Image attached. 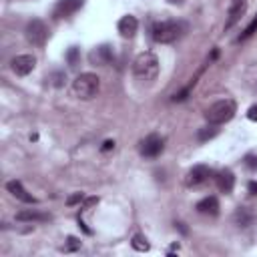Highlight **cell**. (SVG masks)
<instances>
[{"instance_id": "44dd1931", "label": "cell", "mask_w": 257, "mask_h": 257, "mask_svg": "<svg viewBox=\"0 0 257 257\" xmlns=\"http://www.w3.org/2000/svg\"><path fill=\"white\" fill-rule=\"evenodd\" d=\"M255 32H257V14H255V18L247 24V28L241 32V35H239V43H243V41H247V39H251L253 35H255Z\"/></svg>"}, {"instance_id": "f546056e", "label": "cell", "mask_w": 257, "mask_h": 257, "mask_svg": "<svg viewBox=\"0 0 257 257\" xmlns=\"http://www.w3.org/2000/svg\"><path fill=\"white\" fill-rule=\"evenodd\" d=\"M79 227H81V229H83V231H85V233H86V235H90V233H92V231H90V229H88V227H86V225H85V221H83V219H81V217H79Z\"/></svg>"}, {"instance_id": "7c38bea8", "label": "cell", "mask_w": 257, "mask_h": 257, "mask_svg": "<svg viewBox=\"0 0 257 257\" xmlns=\"http://www.w3.org/2000/svg\"><path fill=\"white\" fill-rule=\"evenodd\" d=\"M6 189H8V193L12 197H16L18 201H22V203H30V205H35L37 203V199L30 195V193L22 187V183L20 181H8L6 183Z\"/></svg>"}, {"instance_id": "603a6c76", "label": "cell", "mask_w": 257, "mask_h": 257, "mask_svg": "<svg viewBox=\"0 0 257 257\" xmlns=\"http://www.w3.org/2000/svg\"><path fill=\"white\" fill-rule=\"evenodd\" d=\"M79 249H81V241L77 237H73V235L67 239V243H64V247H62L64 253H73V251H79Z\"/></svg>"}, {"instance_id": "d4e9b609", "label": "cell", "mask_w": 257, "mask_h": 257, "mask_svg": "<svg viewBox=\"0 0 257 257\" xmlns=\"http://www.w3.org/2000/svg\"><path fill=\"white\" fill-rule=\"evenodd\" d=\"M243 163H245V167L249 171H257V155H247L243 159Z\"/></svg>"}, {"instance_id": "1f68e13d", "label": "cell", "mask_w": 257, "mask_h": 257, "mask_svg": "<svg viewBox=\"0 0 257 257\" xmlns=\"http://www.w3.org/2000/svg\"><path fill=\"white\" fill-rule=\"evenodd\" d=\"M217 56H219V50H217V48H213V52H211V56H209V62H211V60H215Z\"/></svg>"}, {"instance_id": "5bb4252c", "label": "cell", "mask_w": 257, "mask_h": 257, "mask_svg": "<svg viewBox=\"0 0 257 257\" xmlns=\"http://www.w3.org/2000/svg\"><path fill=\"white\" fill-rule=\"evenodd\" d=\"M217 187H219L221 193H225V195H229V193L233 191V187H235V175H233L231 169L219 171V175H217Z\"/></svg>"}, {"instance_id": "277c9868", "label": "cell", "mask_w": 257, "mask_h": 257, "mask_svg": "<svg viewBox=\"0 0 257 257\" xmlns=\"http://www.w3.org/2000/svg\"><path fill=\"white\" fill-rule=\"evenodd\" d=\"M99 86H101V79L96 77L94 73H83L79 75L75 81H73V88H75V94L83 101H88L92 96L99 92Z\"/></svg>"}, {"instance_id": "d6a6232c", "label": "cell", "mask_w": 257, "mask_h": 257, "mask_svg": "<svg viewBox=\"0 0 257 257\" xmlns=\"http://www.w3.org/2000/svg\"><path fill=\"white\" fill-rule=\"evenodd\" d=\"M167 2H169V4H183L185 0H167Z\"/></svg>"}, {"instance_id": "ac0fdd59", "label": "cell", "mask_w": 257, "mask_h": 257, "mask_svg": "<svg viewBox=\"0 0 257 257\" xmlns=\"http://www.w3.org/2000/svg\"><path fill=\"white\" fill-rule=\"evenodd\" d=\"M131 245H133V249H135V251H139V253H145V251H149V249H151V245H149V241H147V237H145L143 233H135V235H133Z\"/></svg>"}, {"instance_id": "4fadbf2b", "label": "cell", "mask_w": 257, "mask_h": 257, "mask_svg": "<svg viewBox=\"0 0 257 257\" xmlns=\"http://www.w3.org/2000/svg\"><path fill=\"white\" fill-rule=\"evenodd\" d=\"M137 30H139V20H137L135 16L127 14V16H123V18L119 20V32H121V37L131 39V37H135Z\"/></svg>"}, {"instance_id": "8992f818", "label": "cell", "mask_w": 257, "mask_h": 257, "mask_svg": "<svg viewBox=\"0 0 257 257\" xmlns=\"http://www.w3.org/2000/svg\"><path fill=\"white\" fill-rule=\"evenodd\" d=\"M163 149H165V139L157 133H153V135H149L141 141V155L147 157V159L159 157L161 153H163Z\"/></svg>"}, {"instance_id": "5b68a950", "label": "cell", "mask_w": 257, "mask_h": 257, "mask_svg": "<svg viewBox=\"0 0 257 257\" xmlns=\"http://www.w3.org/2000/svg\"><path fill=\"white\" fill-rule=\"evenodd\" d=\"M26 41L32 44V46H44L46 41H48V26L41 20V18H32L28 24H26Z\"/></svg>"}, {"instance_id": "4dcf8cb0", "label": "cell", "mask_w": 257, "mask_h": 257, "mask_svg": "<svg viewBox=\"0 0 257 257\" xmlns=\"http://www.w3.org/2000/svg\"><path fill=\"white\" fill-rule=\"evenodd\" d=\"M175 227H177V229H179L183 235H187V233H189V229L185 227V223H175Z\"/></svg>"}, {"instance_id": "f1b7e54d", "label": "cell", "mask_w": 257, "mask_h": 257, "mask_svg": "<svg viewBox=\"0 0 257 257\" xmlns=\"http://www.w3.org/2000/svg\"><path fill=\"white\" fill-rule=\"evenodd\" d=\"M247 189H249V193H251V195H257V181H249Z\"/></svg>"}, {"instance_id": "8fae6325", "label": "cell", "mask_w": 257, "mask_h": 257, "mask_svg": "<svg viewBox=\"0 0 257 257\" xmlns=\"http://www.w3.org/2000/svg\"><path fill=\"white\" fill-rule=\"evenodd\" d=\"M211 175V169L207 165H195L189 173H187V185L189 187H197L201 183H205Z\"/></svg>"}, {"instance_id": "d6986e66", "label": "cell", "mask_w": 257, "mask_h": 257, "mask_svg": "<svg viewBox=\"0 0 257 257\" xmlns=\"http://www.w3.org/2000/svg\"><path fill=\"white\" fill-rule=\"evenodd\" d=\"M48 81H50V85H52V86L60 88V86L67 85V73H64V71H54V73L48 77Z\"/></svg>"}, {"instance_id": "7a4b0ae2", "label": "cell", "mask_w": 257, "mask_h": 257, "mask_svg": "<svg viewBox=\"0 0 257 257\" xmlns=\"http://www.w3.org/2000/svg\"><path fill=\"white\" fill-rule=\"evenodd\" d=\"M133 75L141 83H151L159 75V58L153 52H141L133 62Z\"/></svg>"}, {"instance_id": "9c48e42d", "label": "cell", "mask_w": 257, "mask_h": 257, "mask_svg": "<svg viewBox=\"0 0 257 257\" xmlns=\"http://www.w3.org/2000/svg\"><path fill=\"white\" fill-rule=\"evenodd\" d=\"M245 10H247V0H233L231 6H229V12H227V22H225V30L233 28V26L241 20V16L245 14Z\"/></svg>"}, {"instance_id": "6da1fadb", "label": "cell", "mask_w": 257, "mask_h": 257, "mask_svg": "<svg viewBox=\"0 0 257 257\" xmlns=\"http://www.w3.org/2000/svg\"><path fill=\"white\" fill-rule=\"evenodd\" d=\"M185 30H187V24L181 22V20H163V22L153 24L151 37H153L155 43L169 44V43H175Z\"/></svg>"}, {"instance_id": "30bf717a", "label": "cell", "mask_w": 257, "mask_h": 257, "mask_svg": "<svg viewBox=\"0 0 257 257\" xmlns=\"http://www.w3.org/2000/svg\"><path fill=\"white\" fill-rule=\"evenodd\" d=\"M83 4H85V0H58L54 6V18H67V16L75 14Z\"/></svg>"}, {"instance_id": "7402d4cb", "label": "cell", "mask_w": 257, "mask_h": 257, "mask_svg": "<svg viewBox=\"0 0 257 257\" xmlns=\"http://www.w3.org/2000/svg\"><path fill=\"white\" fill-rule=\"evenodd\" d=\"M79 58H81V48H79V46H71V48L67 50V62L71 64V67H77Z\"/></svg>"}, {"instance_id": "83f0119b", "label": "cell", "mask_w": 257, "mask_h": 257, "mask_svg": "<svg viewBox=\"0 0 257 257\" xmlns=\"http://www.w3.org/2000/svg\"><path fill=\"white\" fill-rule=\"evenodd\" d=\"M111 149H115V141H111V139H109V141H105V143H103L101 151H103V153H107V151H111Z\"/></svg>"}, {"instance_id": "52a82bcc", "label": "cell", "mask_w": 257, "mask_h": 257, "mask_svg": "<svg viewBox=\"0 0 257 257\" xmlns=\"http://www.w3.org/2000/svg\"><path fill=\"white\" fill-rule=\"evenodd\" d=\"M10 67H12L14 75L26 77V75H30L32 71H35V67H37V58L32 56V54H18V56L12 58Z\"/></svg>"}, {"instance_id": "3957f363", "label": "cell", "mask_w": 257, "mask_h": 257, "mask_svg": "<svg viewBox=\"0 0 257 257\" xmlns=\"http://www.w3.org/2000/svg\"><path fill=\"white\" fill-rule=\"evenodd\" d=\"M235 113H237V105L233 99H221L205 111V119L209 125H223V123L231 121L235 117Z\"/></svg>"}, {"instance_id": "cb8c5ba5", "label": "cell", "mask_w": 257, "mask_h": 257, "mask_svg": "<svg viewBox=\"0 0 257 257\" xmlns=\"http://www.w3.org/2000/svg\"><path fill=\"white\" fill-rule=\"evenodd\" d=\"M85 197H86V195H85L83 191H77V193H73V195H69V197H67V205H69V207H75V205L83 203V201H85Z\"/></svg>"}, {"instance_id": "4316f807", "label": "cell", "mask_w": 257, "mask_h": 257, "mask_svg": "<svg viewBox=\"0 0 257 257\" xmlns=\"http://www.w3.org/2000/svg\"><path fill=\"white\" fill-rule=\"evenodd\" d=\"M96 203H99V197H85V209H90L92 205H96Z\"/></svg>"}, {"instance_id": "ba28073f", "label": "cell", "mask_w": 257, "mask_h": 257, "mask_svg": "<svg viewBox=\"0 0 257 257\" xmlns=\"http://www.w3.org/2000/svg\"><path fill=\"white\" fill-rule=\"evenodd\" d=\"M115 58V52H113V46L111 44H101L90 50L88 54V60L90 64H96V67H107V64H111Z\"/></svg>"}, {"instance_id": "484cf974", "label": "cell", "mask_w": 257, "mask_h": 257, "mask_svg": "<svg viewBox=\"0 0 257 257\" xmlns=\"http://www.w3.org/2000/svg\"><path fill=\"white\" fill-rule=\"evenodd\" d=\"M247 119L253 121V123H257V105L249 107V111H247Z\"/></svg>"}, {"instance_id": "9a60e30c", "label": "cell", "mask_w": 257, "mask_h": 257, "mask_svg": "<svg viewBox=\"0 0 257 257\" xmlns=\"http://www.w3.org/2000/svg\"><path fill=\"white\" fill-rule=\"evenodd\" d=\"M197 211L199 213H203V215H219V201H217V197H205V199H201L199 203H197Z\"/></svg>"}, {"instance_id": "ffe728a7", "label": "cell", "mask_w": 257, "mask_h": 257, "mask_svg": "<svg viewBox=\"0 0 257 257\" xmlns=\"http://www.w3.org/2000/svg\"><path fill=\"white\" fill-rule=\"evenodd\" d=\"M217 135V125H209V127H203L199 128V133H197V139L199 141H209Z\"/></svg>"}, {"instance_id": "2e32d148", "label": "cell", "mask_w": 257, "mask_h": 257, "mask_svg": "<svg viewBox=\"0 0 257 257\" xmlns=\"http://www.w3.org/2000/svg\"><path fill=\"white\" fill-rule=\"evenodd\" d=\"M48 219L50 217L46 213H41L35 209H24V211L16 213V221H48Z\"/></svg>"}, {"instance_id": "e0dca14e", "label": "cell", "mask_w": 257, "mask_h": 257, "mask_svg": "<svg viewBox=\"0 0 257 257\" xmlns=\"http://www.w3.org/2000/svg\"><path fill=\"white\" fill-rule=\"evenodd\" d=\"M253 221H255V215L247 207H237V211H235V223L239 225V227H249V225H253Z\"/></svg>"}]
</instances>
